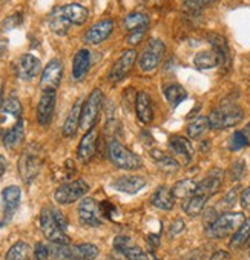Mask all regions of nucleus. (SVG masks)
Segmentation results:
<instances>
[{"label": "nucleus", "mask_w": 250, "mask_h": 260, "mask_svg": "<svg viewBox=\"0 0 250 260\" xmlns=\"http://www.w3.org/2000/svg\"><path fill=\"white\" fill-rule=\"evenodd\" d=\"M45 164V151L40 145L31 143L25 148L19 159V173L25 183H31L40 173Z\"/></svg>", "instance_id": "nucleus-1"}, {"label": "nucleus", "mask_w": 250, "mask_h": 260, "mask_svg": "<svg viewBox=\"0 0 250 260\" xmlns=\"http://www.w3.org/2000/svg\"><path fill=\"white\" fill-rule=\"evenodd\" d=\"M108 157L109 160L120 170L126 171H134L140 170L143 165V160L140 159V155L128 149L123 143L118 140H111L108 145Z\"/></svg>", "instance_id": "nucleus-2"}, {"label": "nucleus", "mask_w": 250, "mask_h": 260, "mask_svg": "<svg viewBox=\"0 0 250 260\" xmlns=\"http://www.w3.org/2000/svg\"><path fill=\"white\" fill-rule=\"evenodd\" d=\"M242 110L238 105H223L217 110H214L209 117V128L212 129H226L238 125L242 120Z\"/></svg>", "instance_id": "nucleus-3"}, {"label": "nucleus", "mask_w": 250, "mask_h": 260, "mask_svg": "<svg viewBox=\"0 0 250 260\" xmlns=\"http://www.w3.org/2000/svg\"><path fill=\"white\" fill-rule=\"evenodd\" d=\"M244 220L245 217L242 213H224L207 226V236L214 239L227 237L229 234H233Z\"/></svg>", "instance_id": "nucleus-4"}, {"label": "nucleus", "mask_w": 250, "mask_h": 260, "mask_svg": "<svg viewBox=\"0 0 250 260\" xmlns=\"http://www.w3.org/2000/svg\"><path fill=\"white\" fill-rule=\"evenodd\" d=\"M103 105V92L100 89H94L89 97L86 99V102L81 105V114H80V128L83 131L91 129L92 126H95L98 113L102 110Z\"/></svg>", "instance_id": "nucleus-5"}, {"label": "nucleus", "mask_w": 250, "mask_h": 260, "mask_svg": "<svg viewBox=\"0 0 250 260\" xmlns=\"http://www.w3.org/2000/svg\"><path fill=\"white\" fill-rule=\"evenodd\" d=\"M164 51H166L164 43L160 39L149 40L146 49L143 51V54H141V57L138 60L140 70L141 71H146V73L154 71L160 65V62H161V59L164 56Z\"/></svg>", "instance_id": "nucleus-6"}, {"label": "nucleus", "mask_w": 250, "mask_h": 260, "mask_svg": "<svg viewBox=\"0 0 250 260\" xmlns=\"http://www.w3.org/2000/svg\"><path fill=\"white\" fill-rule=\"evenodd\" d=\"M40 226L45 234V237L51 243H62V245H69V237L66 233L56 223L51 210H43L40 214Z\"/></svg>", "instance_id": "nucleus-7"}, {"label": "nucleus", "mask_w": 250, "mask_h": 260, "mask_svg": "<svg viewBox=\"0 0 250 260\" xmlns=\"http://www.w3.org/2000/svg\"><path fill=\"white\" fill-rule=\"evenodd\" d=\"M88 191H89V185L85 180L78 179V180H74L71 183H65L60 188H57L54 192V199L60 205H68V203L80 200Z\"/></svg>", "instance_id": "nucleus-8"}, {"label": "nucleus", "mask_w": 250, "mask_h": 260, "mask_svg": "<svg viewBox=\"0 0 250 260\" xmlns=\"http://www.w3.org/2000/svg\"><path fill=\"white\" fill-rule=\"evenodd\" d=\"M78 219L86 226H100L102 225V210L94 199H83L78 205Z\"/></svg>", "instance_id": "nucleus-9"}, {"label": "nucleus", "mask_w": 250, "mask_h": 260, "mask_svg": "<svg viewBox=\"0 0 250 260\" xmlns=\"http://www.w3.org/2000/svg\"><path fill=\"white\" fill-rule=\"evenodd\" d=\"M62 76H63V65L60 60L54 59L49 62L41 74V80H40V86L43 91H56L62 82Z\"/></svg>", "instance_id": "nucleus-10"}, {"label": "nucleus", "mask_w": 250, "mask_h": 260, "mask_svg": "<svg viewBox=\"0 0 250 260\" xmlns=\"http://www.w3.org/2000/svg\"><path fill=\"white\" fill-rule=\"evenodd\" d=\"M223 179H224V171L220 170V168H214L201 182L196 185V189L193 194H198V196H203L206 197L207 200L218 192V189L221 188L223 185Z\"/></svg>", "instance_id": "nucleus-11"}, {"label": "nucleus", "mask_w": 250, "mask_h": 260, "mask_svg": "<svg viewBox=\"0 0 250 260\" xmlns=\"http://www.w3.org/2000/svg\"><path fill=\"white\" fill-rule=\"evenodd\" d=\"M135 59H137V53L134 49H126L124 53L118 57V60L112 65L109 74H108V79L109 82L115 83V82H120L121 79H124L129 71L132 70L134 63H135Z\"/></svg>", "instance_id": "nucleus-12"}, {"label": "nucleus", "mask_w": 250, "mask_h": 260, "mask_svg": "<svg viewBox=\"0 0 250 260\" xmlns=\"http://www.w3.org/2000/svg\"><path fill=\"white\" fill-rule=\"evenodd\" d=\"M114 249L126 260H149V255L126 236H117L114 239Z\"/></svg>", "instance_id": "nucleus-13"}, {"label": "nucleus", "mask_w": 250, "mask_h": 260, "mask_svg": "<svg viewBox=\"0 0 250 260\" xmlns=\"http://www.w3.org/2000/svg\"><path fill=\"white\" fill-rule=\"evenodd\" d=\"M207 40L212 45V49L218 56V67H221L224 71H229L232 67V54H230V48H229L226 37L214 32L207 37Z\"/></svg>", "instance_id": "nucleus-14"}, {"label": "nucleus", "mask_w": 250, "mask_h": 260, "mask_svg": "<svg viewBox=\"0 0 250 260\" xmlns=\"http://www.w3.org/2000/svg\"><path fill=\"white\" fill-rule=\"evenodd\" d=\"M56 108V91H43L37 105V120L40 125L46 126L51 123Z\"/></svg>", "instance_id": "nucleus-15"}, {"label": "nucleus", "mask_w": 250, "mask_h": 260, "mask_svg": "<svg viewBox=\"0 0 250 260\" xmlns=\"http://www.w3.org/2000/svg\"><path fill=\"white\" fill-rule=\"evenodd\" d=\"M97 142H98V131L95 126H92L91 129H88L78 145L77 149V155H78V160L81 164H88L92 160L95 149H97Z\"/></svg>", "instance_id": "nucleus-16"}, {"label": "nucleus", "mask_w": 250, "mask_h": 260, "mask_svg": "<svg viewBox=\"0 0 250 260\" xmlns=\"http://www.w3.org/2000/svg\"><path fill=\"white\" fill-rule=\"evenodd\" d=\"M41 70L40 60L32 54H23L16 63V73L22 80H32Z\"/></svg>", "instance_id": "nucleus-17"}, {"label": "nucleus", "mask_w": 250, "mask_h": 260, "mask_svg": "<svg viewBox=\"0 0 250 260\" xmlns=\"http://www.w3.org/2000/svg\"><path fill=\"white\" fill-rule=\"evenodd\" d=\"M112 29H114V22L111 19H103V20L97 22L95 25H92L86 31L85 40L91 45H98V43L105 42L111 36Z\"/></svg>", "instance_id": "nucleus-18"}, {"label": "nucleus", "mask_w": 250, "mask_h": 260, "mask_svg": "<svg viewBox=\"0 0 250 260\" xmlns=\"http://www.w3.org/2000/svg\"><path fill=\"white\" fill-rule=\"evenodd\" d=\"M169 148L175 155H178L183 160L184 165H187L193 157V146L190 140L183 136H172L169 139Z\"/></svg>", "instance_id": "nucleus-19"}, {"label": "nucleus", "mask_w": 250, "mask_h": 260, "mask_svg": "<svg viewBox=\"0 0 250 260\" xmlns=\"http://www.w3.org/2000/svg\"><path fill=\"white\" fill-rule=\"evenodd\" d=\"M135 111L137 117L141 123H151L154 119V107L152 100L147 92H138L135 99Z\"/></svg>", "instance_id": "nucleus-20"}, {"label": "nucleus", "mask_w": 250, "mask_h": 260, "mask_svg": "<svg viewBox=\"0 0 250 260\" xmlns=\"http://www.w3.org/2000/svg\"><path fill=\"white\" fill-rule=\"evenodd\" d=\"M144 185H146V179L144 177H140V176H124V177L117 179L112 183V188L120 191V192H124V194H135Z\"/></svg>", "instance_id": "nucleus-21"}, {"label": "nucleus", "mask_w": 250, "mask_h": 260, "mask_svg": "<svg viewBox=\"0 0 250 260\" xmlns=\"http://www.w3.org/2000/svg\"><path fill=\"white\" fill-rule=\"evenodd\" d=\"M91 68V53L88 49H80L72 62V76L75 80H83Z\"/></svg>", "instance_id": "nucleus-22"}, {"label": "nucleus", "mask_w": 250, "mask_h": 260, "mask_svg": "<svg viewBox=\"0 0 250 260\" xmlns=\"http://www.w3.org/2000/svg\"><path fill=\"white\" fill-rule=\"evenodd\" d=\"M81 100L78 99L74 107L71 108L66 120H65V125H63V136L65 137H74L77 129L80 128V114H81Z\"/></svg>", "instance_id": "nucleus-23"}, {"label": "nucleus", "mask_w": 250, "mask_h": 260, "mask_svg": "<svg viewBox=\"0 0 250 260\" xmlns=\"http://www.w3.org/2000/svg\"><path fill=\"white\" fill-rule=\"evenodd\" d=\"M25 137V129H23V120L19 119L11 128L4 131V143L8 149H14L17 148Z\"/></svg>", "instance_id": "nucleus-24"}, {"label": "nucleus", "mask_w": 250, "mask_h": 260, "mask_svg": "<svg viewBox=\"0 0 250 260\" xmlns=\"http://www.w3.org/2000/svg\"><path fill=\"white\" fill-rule=\"evenodd\" d=\"M62 13L65 16V19L71 23V25H83L88 20V10L83 5L78 4H71L62 8Z\"/></svg>", "instance_id": "nucleus-25"}, {"label": "nucleus", "mask_w": 250, "mask_h": 260, "mask_svg": "<svg viewBox=\"0 0 250 260\" xmlns=\"http://www.w3.org/2000/svg\"><path fill=\"white\" fill-rule=\"evenodd\" d=\"M174 203H175V197H174L172 191L166 186H160L152 196V205L155 208H158V210L171 211L174 208Z\"/></svg>", "instance_id": "nucleus-26"}, {"label": "nucleus", "mask_w": 250, "mask_h": 260, "mask_svg": "<svg viewBox=\"0 0 250 260\" xmlns=\"http://www.w3.org/2000/svg\"><path fill=\"white\" fill-rule=\"evenodd\" d=\"M2 199H4V205H5V211H7V216H11L20 203V199H22V191L19 186L16 185H11V186H7L2 192Z\"/></svg>", "instance_id": "nucleus-27"}, {"label": "nucleus", "mask_w": 250, "mask_h": 260, "mask_svg": "<svg viewBox=\"0 0 250 260\" xmlns=\"http://www.w3.org/2000/svg\"><path fill=\"white\" fill-rule=\"evenodd\" d=\"M207 203V199L203 197V196H198V194H192L190 197H187V200L183 203V211L190 216V217H195L198 214H201L204 206Z\"/></svg>", "instance_id": "nucleus-28"}, {"label": "nucleus", "mask_w": 250, "mask_h": 260, "mask_svg": "<svg viewBox=\"0 0 250 260\" xmlns=\"http://www.w3.org/2000/svg\"><path fill=\"white\" fill-rule=\"evenodd\" d=\"M193 65L198 70H212V68L218 67V56L214 49L199 51L193 59Z\"/></svg>", "instance_id": "nucleus-29"}, {"label": "nucleus", "mask_w": 250, "mask_h": 260, "mask_svg": "<svg viewBox=\"0 0 250 260\" xmlns=\"http://www.w3.org/2000/svg\"><path fill=\"white\" fill-rule=\"evenodd\" d=\"M151 155H152V159L155 160V164L158 165V168L161 171H166V173H175L178 168H180V164L171 157V155H166L163 151L160 149H152L151 151Z\"/></svg>", "instance_id": "nucleus-30"}, {"label": "nucleus", "mask_w": 250, "mask_h": 260, "mask_svg": "<svg viewBox=\"0 0 250 260\" xmlns=\"http://www.w3.org/2000/svg\"><path fill=\"white\" fill-rule=\"evenodd\" d=\"M69 22L65 19L63 13H62V8H56L49 17V28L53 29V32L59 34V36H65L69 29Z\"/></svg>", "instance_id": "nucleus-31"}, {"label": "nucleus", "mask_w": 250, "mask_h": 260, "mask_svg": "<svg viewBox=\"0 0 250 260\" xmlns=\"http://www.w3.org/2000/svg\"><path fill=\"white\" fill-rule=\"evenodd\" d=\"M72 255L78 260H95L98 257V248L92 243H80L71 246Z\"/></svg>", "instance_id": "nucleus-32"}, {"label": "nucleus", "mask_w": 250, "mask_h": 260, "mask_svg": "<svg viewBox=\"0 0 250 260\" xmlns=\"http://www.w3.org/2000/svg\"><path fill=\"white\" fill-rule=\"evenodd\" d=\"M196 185L198 183L192 179H183V180L177 182L171 191H172L174 197H177V199H187L195 192Z\"/></svg>", "instance_id": "nucleus-33"}, {"label": "nucleus", "mask_w": 250, "mask_h": 260, "mask_svg": "<svg viewBox=\"0 0 250 260\" xmlns=\"http://www.w3.org/2000/svg\"><path fill=\"white\" fill-rule=\"evenodd\" d=\"M31 246L26 242H17L7 252V260H31Z\"/></svg>", "instance_id": "nucleus-34"}, {"label": "nucleus", "mask_w": 250, "mask_h": 260, "mask_svg": "<svg viewBox=\"0 0 250 260\" xmlns=\"http://www.w3.org/2000/svg\"><path fill=\"white\" fill-rule=\"evenodd\" d=\"M250 239V217H247L241 226L233 233L232 240H230V246L232 248H241L242 245H245V242Z\"/></svg>", "instance_id": "nucleus-35"}, {"label": "nucleus", "mask_w": 250, "mask_h": 260, "mask_svg": "<svg viewBox=\"0 0 250 260\" xmlns=\"http://www.w3.org/2000/svg\"><path fill=\"white\" fill-rule=\"evenodd\" d=\"M164 97H166V100L171 103L172 107H178L180 103L187 97V92H186V89L181 85L174 83V85H169L164 89Z\"/></svg>", "instance_id": "nucleus-36"}, {"label": "nucleus", "mask_w": 250, "mask_h": 260, "mask_svg": "<svg viewBox=\"0 0 250 260\" xmlns=\"http://www.w3.org/2000/svg\"><path fill=\"white\" fill-rule=\"evenodd\" d=\"M209 129V122H207V117H203L199 116L196 117L195 120H192L187 126V136L190 139H199L206 131Z\"/></svg>", "instance_id": "nucleus-37"}, {"label": "nucleus", "mask_w": 250, "mask_h": 260, "mask_svg": "<svg viewBox=\"0 0 250 260\" xmlns=\"http://www.w3.org/2000/svg\"><path fill=\"white\" fill-rule=\"evenodd\" d=\"M147 25H149V19L146 14H141V13H132L124 19V26L129 31H134L138 28H147Z\"/></svg>", "instance_id": "nucleus-38"}, {"label": "nucleus", "mask_w": 250, "mask_h": 260, "mask_svg": "<svg viewBox=\"0 0 250 260\" xmlns=\"http://www.w3.org/2000/svg\"><path fill=\"white\" fill-rule=\"evenodd\" d=\"M2 111L7 113V114H10L11 117L20 119V116H22V105H20V102L16 97H10L8 100L4 102Z\"/></svg>", "instance_id": "nucleus-39"}, {"label": "nucleus", "mask_w": 250, "mask_h": 260, "mask_svg": "<svg viewBox=\"0 0 250 260\" xmlns=\"http://www.w3.org/2000/svg\"><path fill=\"white\" fill-rule=\"evenodd\" d=\"M248 145V139L247 136L242 133V131H235L230 137V142H229V148L232 151H238V149H242Z\"/></svg>", "instance_id": "nucleus-40"}, {"label": "nucleus", "mask_w": 250, "mask_h": 260, "mask_svg": "<svg viewBox=\"0 0 250 260\" xmlns=\"http://www.w3.org/2000/svg\"><path fill=\"white\" fill-rule=\"evenodd\" d=\"M212 2L214 0H184V8L189 11H198Z\"/></svg>", "instance_id": "nucleus-41"}, {"label": "nucleus", "mask_w": 250, "mask_h": 260, "mask_svg": "<svg viewBox=\"0 0 250 260\" xmlns=\"http://www.w3.org/2000/svg\"><path fill=\"white\" fill-rule=\"evenodd\" d=\"M146 29H147V28H138V29L131 31V34L128 36L126 42H128L129 45H138V43L143 40V37H144V34H146Z\"/></svg>", "instance_id": "nucleus-42"}, {"label": "nucleus", "mask_w": 250, "mask_h": 260, "mask_svg": "<svg viewBox=\"0 0 250 260\" xmlns=\"http://www.w3.org/2000/svg\"><path fill=\"white\" fill-rule=\"evenodd\" d=\"M34 257H35V260H48L49 248L45 243H37L34 248Z\"/></svg>", "instance_id": "nucleus-43"}, {"label": "nucleus", "mask_w": 250, "mask_h": 260, "mask_svg": "<svg viewBox=\"0 0 250 260\" xmlns=\"http://www.w3.org/2000/svg\"><path fill=\"white\" fill-rule=\"evenodd\" d=\"M51 213H53V217H54L56 223H57L63 231H66V228H68V220H66V217L63 216V213H60L59 210H51Z\"/></svg>", "instance_id": "nucleus-44"}, {"label": "nucleus", "mask_w": 250, "mask_h": 260, "mask_svg": "<svg viewBox=\"0 0 250 260\" xmlns=\"http://www.w3.org/2000/svg\"><path fill=\"white\" fill-rule=\"evenodd\" d=\"M20 23H22V14H14V16L8 17V19L4 22V28H5V29H11V28L17 26V25H20Z\"/></svg>", "instance_id": "nucleus-45"}, {"label": "nucleus", "mask_w": 250, "mask_h": 260, "mask_svg": "<svg viewBox=\"0 0 250 260\" xmlns=\"http://www.w3.org/2000/svg\"><path fill=\"white\" fill-rule=\"evenodd\" d=\"M242 173H244V162H242V160H238V162L233 164V167H232V179H233V180L241 179Z\"/></svg>", "instance_id": "nucleus-46"}, {"label": "nucleus", "mask_w": 250, "mask_h": 260, "mask_svg": "<svg viewBox=\"0 0 250 260\" xmlns=\"http://www.w3.org/2000/svg\"><path fill=\"white\" fill-rule=\"evenodd\" d=\"M241 206L244 208V210H250V186L245 188L242 192H241Z\"/></svg>", "instance_id": "nucleus-47"}, {"label": "nucleus", "mask_w": 250, "mask_h": 260, "mask_svg": "<svg viewBox=\"0 0 250 260\" xmlns=\"http://www.w3.org/2000/svg\"><path fill=\"white\" fill-rule=\"evenodd\" d=\"M184 230V222L181 219H177L172 225H171V236H177L180 233H183Z\"/></svg>", "instance_id": "nucleus-48"}, {"label": "nucleus", "mask_w": 250, "mask_h": 260, "mask_svg": "<svg viewBox=\"0 0 250 260\" xmlns=\"http://www.w3.org/2000/svg\"><path fill=\"white\" fill-rule=\"evenodd\" d=\"M7 168H8V162H7V159L4 157V155L0 154V177L5 174Z\"/></svg>", "instance_id": "nucleus-49"}, {"label": "nucleus", "mask_w": 250, "mask_h": 260, "mask_svg": "<svg viewBox=\"0 0 250 260\" xmlns=\"http://www.w3.org/2000/svg\"><path fill=\"white\" fill-rule=\"evenodd\" d=\"M7 40H0V57H2L5 54V51H7Z\"/></svg>", "instance_id": "nucleus-50"}, {"label": "nucleus", "mask_w": 250, "mask_h": 260, "mask_svg": "<svg viewBox=\"0 0 250 260\" xmlns=\"http://www.w3.org/2000/svg\"><path fill=\"white\" fill-rule=\"evenodd\" d=\"M149 240H151V245H152V246H158V237L151 236V237H149Z\"/></svg>", "instance_id": "nucleus-51"}, {"label": "nucleus", "mask_w": 250, "mask_h": 260, "mask_svg": "<svg viewBox=\"0 0 250 260\" xmlns=\"http://www.w3.org/2000/svg\"><path fill=\"white\" fill-rule=\"evenodd\" d=\"M242 133H244L245 136H250V122L245 125V128H244V131H242Z\"/></svg>", "instance_id": "nucleus-52"}, {"label": "nucleus", "mask_w": 250, "mask_h": 260, "mask_svg": "<svg viewBox=\"0 0 250 260\" xmlns=\"http://www.w3.org/2000/svg\"><path fill=\"white\" fill-rule=\"evenodd\" d=\"M184 260H195V258H184Z\"/></svg>", "instance_id": "nucleus-53"}, {"label": "nucleus", "mask_w": 250, "mask_h": 260, "mask_svg": "<svg viewBox=\"0 0 250 260\" xmlns=\"http://www.w3.org/2000/svg\"><path fill=\"white\" fill-rule=\"evenodd\" d=\"M2 2H5V0H2Z\"/></svg>", "instance_id": "nucleus-54"}]
</instances>
